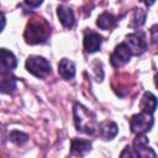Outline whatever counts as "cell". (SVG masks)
<instances>
[{
  "instance_id": "obj_14",
  "label": "cell",
  "mask_w": 158,
  "mask_h": 158,
  "mask_svg": "<svg viewBox=\"0 0 158 158\" xmlns=\"http://www.w3.org/2000/svg\"><path fill=\"white\" fill-rule=\"evenodd\" d=\"M157 105H158V100H157V98L151 91H146L142 95L139 106H141V110L143 112L153 114L156 111V109H157Z\"/></svg>"
},
{
  "instance_id": "obj_12",
  "label": "cell",
  "mask_w": 158,
  "mask_h": 158,
  "mask_svg": "<svg viewBox=\"0 0 158 158\" xmlns=\"http://www.w3.org/2000/svg\"><path fill=\"white\" fill-rule=\"evenodd\" d=\"M0 89L2 94H11L16 89V78L10 72L1 70L0 74Z\"/></svg>"
},
{
  "instance_id": "obj_21",
  "label": "cell",
  "mask_w": 158,
  "mask_h": 158,
  "mask_svg": "<svg viewBox=\"0 0 158 158\" xmlns=\"http://www.w3.org/2000/svg\"><path fill=\"white\" fill-rule=\"evenodd\" d=\"M25 4L28 5L30 7H37V6H40V5L42 4V1H41V0H38V1H28V0H27V1H25Z\"/></svg>"
},
{
  "instance_id": "obj_20",
  "label": "cell",
  "mask_w": 158,
  "mask_h": 158,
  "mask_svg": "<svg viewBox=\"0 0 158 158\" xmlns=\"http://www.w3.org/2000/svg\"><path fill=\"white\" fill-rule=\"evenodd\" d=\"M151 38L153 43H158V25L151 27Z\"/></svg>"
},
{
  "instance_id": "obj_5",
  "label": "cell",
  "mask_w": 158,
  "mask_h": 158,
  "mask_svg": "<svg viewBox=\"0 0 158 158\" xmlns=\"http://www.w3.org/2000/svg\"><path fill=\"white\" fill-rule=\"evenodd\" d=\"M132 53L130 51V48L126 46L125 42L117 44L111 54V58H110V62H111V65L115 67V68H118V67H122L125 65L130 58H131Z\"/></svg>"
},
{
  "instance_id": "obj_16",
  "label": "cell",
  "mask_w": 158,
  "mask_h": 158,
  "mask_svg": "<svg viewBox=\"0 0 158 158\" xmlns=\"http://www.w3.org/2000/svg\"><path fill=\"white\" fill-rule=\"evenodd\" d=\"M96 25H98L101 30L107 31V30H111L112 27H115V25H116V19L114 17V15H111V14H109V12H102V14L98 17Z\"/></svg>"
},
{
  "instance_id": "obj_9",
  "label": "cell",
  "mask_w": 158,
  "mask_h": 158,
  "mask_svg": "<svg viewBox=\"0 0 158 158\" xmlns=\"http://www.w3.org/2000/svg\"><path fill=\"white\" fill-rule=\"evenodd\" d=\"M117 132H118V127L114 121L106 120V121L100 122L98 126V135L105 141L112 139L117 135Z\"/></svg>"
},
{
  "instance_id": "obj_13",
  "label": "cell",
  "mask_w": 158,
  "mask_h": 158,
  "mask_svg": "<svg viewBox=\"0 0 158 158\" xmlns=\"http://www.w3.org/2000/svg\"><path fill=\"white\" fill-rule=\"evenodd\" d=\"M0 62H1V70L11 72L17 65V59L12 52L7 51L6 48H1L0 51Z\"/></svg>"
},
{
  "instance_id": "obj_17",
  "label": "cell",
  "mask_w": 158,
  "mask_h": 158,
  "mask_svg": "<svg viewBox=\"0 0 158 158\" xmlns=\"http://www.w3.org/2000/svg\"><path fill=\"white\" fill-rule=\"evenodd\" d=\"M10 141L11 142H14L15 144H17V146H21V144H23V143H26L27 142V139H28V136L26 135V133H23V132H21V131H11L10 132Z\"/></svg>"
},
{
  "instance_id": "obj_22",
  "label": "cell",
  "mask_w": 158,
  "mask_h": 158,
  "mask_svg": "<svg viewBox=\"0 0 158 158\" xmlns=\"http://www.w3.org/2000/svg\"><path fill=\"white\" fill-rule=\"evenodd\" d=\"M154 83H156V86L158 88V73H157L156 77H154Z\"/></svg>"
},
{
  "instance_id": "obj_4",
  "label": "cell",
  "mask_w": 158,
  "mask_h": 158,
  "mask_svg": "<svg viewBox=\"0 0 158 158\" xmlns=\"http://www.w3.org/2000/svg\"><path fill=\"white\" fill-rule=\"evenodd\" d=\"M153 123H154L153 115L143 111L135 114L130 121L131 131L136 135H144L146 132L151 131V128L153 127Z\"/></svg>"
},
{
  "instance_id": "obj_10",
  "label": "cell",
  "mask_w": 158,
  "mask_h": 158,
  "mask_svg": "<svg viewBox=\"0 0 158 158\" xmlns=\"http://www.w3.org/2000/svg\"><path fill=\"white\" fill-rule=\"evenodd\" d=\"M57 15H58V19L60 21V23L67 27V28H72L75 23V16H74V12L70 7L65 6V5H58L57 7Z\"/></svg>"
},
{
  "instance_id": "obj_3",
  "label": "cell",
  "mask_w": 158,
  "mask_h": 158,
  "mask_svg": "<svg viewBox=\"0 0 158 158\" xmlns=\"http://www.w3.org/2000/svg\"><path fill=\"white\" fill-rule=\"evenodd\" d=\"M26 69L28 73L41 79L46 78L52 72L49 62L41 56H30L26 60Z\"/></svg>"
},
{
  "instance_id": "obj_19",
  "label": "cell",
  "mask_w": 158,
  "mask_h": 158,
  "mask_svg": "<svg viewBox=\"0 0 158 158\" xmlns=\"http://www.w3.org/2000/svg\"><path fill=\"white\" fill-rule=\"evenodd\" d=\"M120 158H138V157H137V154H136V152H135V149L132 147L126 146L122 149V152L120 154Z\"/></svg>"
},
{
  "instance_id": "obj_6",
  "label": "cell",
  "mask_w": 158,
  "mask_h": 158,
  "mask_svg": "<svg viewBox=\"0 0 158 158\" xmlns=\"http://www.w3.org/2000/svg\"><path fill=\"white\" fill-rule=\"evenodd\" d=\"M133 149L138 158H157L156 152L148 146V138L144 135H137L133 139Z\"/></svg>"
},
{
  "instance_id": "obj_18",
  "label": "cell",
  "mask_w": 158,
  "mask_h": 158,
  "mask_svg": "<svg viewBox=\"0 0 158 158\" xmlns=\"http://www.w3.org/2000/svg\"><path fill=\"white\" fill-rule=\"evenodd\" d=\"M146 20V11L142 9H138L135 11V17H133V22L136 26H141L144 23Z\"/></svg>"
},
{
  "instance_id": "obj_15",
  "label": "cell",
  "mask_w": 158,
  "mask_h": 158,
  "mask_svg": "<svg viewBox=\"0 0 158 158\" xmlns=\"http://www.w3.org/2000/svg\"><path fill=\"white\" fill-rule=\"evenodd\" d=\"M58 73L63 79H72L75 75V65L72 60H69L68 58H63L60 59L59 64H58Z\"/></svg>"
},
{
  "instance_id": "obj_7",
  "label": "cell",
  "mask_w": 158,
  "mask_h": 158,
  "mask_svg": "<svg viewBox=\"0 0 158 158\" xmlns=\"http://www.w3.org/2000/svg\"><path fill=\"white\" fill-rule=\"evenodd\" d=\"M125 43L130 48L131 53L135 54V56H139V54H142L147 49L146 41L143 40L142 36H139L137 33H130V35H127L126 36V40H125Z\"/></svg>"
},
{
  "instance_id": "obj_8",
  "label": "cell",
  "mask_w": 158,
  "mask_h": 158,
  "mask_svg": "<svg viewBox=\"0 0 158 158\" xmlns=\"http://www.w3.org/2000/svg\"><path fill=\"white\" fill-rule=\"evenodd\" d=\"M101 43H102V37L99 33L94 31H89L88 33H85L83 44H84V49L88 53H94L99 51L101 47Z\"/></svg>"
},
{
  "instance_id": "obj_11",
  "label": "cell",
  "mask_w": 158,
  "mask_h": 158,
  "mask_svg": "<svg viewBox=\"0 0 158 158\" xmlns=\"http://www.w3.org/2000/svg\"><path fill=\"white\" fill-rule=\"evenodd\" d=\"M70 151H72V154H74L79 158L84 157L85 154H88L91 151V142L88 139H83V138H74L72 141Z\"/></svg>"
},
{
  "instance_id": "obj_1",
  "label": "cell",
  "mask_w": 158,
  "mask_h": 158,
  "mask_svg": "<svg viewBox=\"0 0 158 158\" xmlns=\"http://www.w3.org/2000/svg\"><path fill=\"white\" fill-rule=\"evenodd\" d=\"M74 114V122L78 131H81L88 135H94L95 131H98V123H96V116L84 105L77 102L73 109Z\"/></svg>"
},
{
  "instance_id": "obj_2",
  "label": "cell",
  "mask_w": 158,
  "mask_h": 158,
  "mask_svg": "<svg viewBox=\"0 0 158 158\" xmlns=\"http://www.w3.org/2000/svg\"><path fill=\"white\" fill-rule=\"evenodd\" d=\"M51 28L43 19H32L28 21L23 37L28 44H38L47 41Z\"/></svg>"
}]
</instances>
